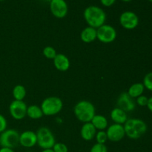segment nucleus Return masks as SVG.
Masks as SVG:
<instances>
[{
    "instance_id": "f257e3e1",
    "label": "nucleus",
    "mask_w": 152,
    "mask_h": 152,
    "mask_svg": "<svg viewBox=\"0 0 152 152\" xmlns=\"http://www.w3.org/2000/svg\"><path fill=\"white\" fill-rule=\"evenodd\" d=\"M83 16L88 25L96 29L105 24L106 21L105 10L96 5H90L86 7L83 12Z\"/></svg>"
},
{
    "instance_id": "f03ea898",
    "label": "nucleus",
    "mask_w": 152,
    "mask_h": 152,
    "mask_svg": "<svg viewBox=\"0 0 152 152\" xmlns=\"http://www.w3.org/2000/svg\"><path fill=\"white\" fill-rule=\"evenodd\" d=\"M126 136L132 140H137L147 132V125L143 120L137 118L128 119L123 125Z\"/></svg>"
},
{
    "instance_id": "7ed1b4c3",
    "label": "nucleus",
    "mask_w": 152,
    "mask_h": 152,
    "mask_svg": "<svg viewBox=\"0 0 152 152\" xmlns=\"http://www.w3.org/2000/svg\"><path fill=\"white\" fill-rule=\"evenodd\" d=\"M76 118L83 123H89L96 114V109L92 102L88 100H80L74 108Z\"/></svg>"
},
{
    "instance_id": "20e7f679",
    "label": "nucleus",
    "mask_w": 152,
    "mask_h": 152,
    "mask_svg": "<svg viewBox=\"0 0 152 152\" xmlns=\"http://www.w3.org/2000/svg\"><path fill=\"white\" fill-rule=\"evenodd\" d=\"M40 107L43 115L48 117L55 116L63 108V102L58 96H48L43 99Z\"/></svg>"
},
{
    "instance_id": "39448f33",
    "label": "nucleus",
    "mask_w": 152,
    "mask_h": 152,
    "mask_svg": "<svg viewBox=\"0 0 152 152\" xmlns=\"http://www.w3.org/2000/svg\"><path fill=\"white\" fill-rule=\"evenodd\" d=\"M37 144L42 149L52 148L56 143V139L53 132L47 127H41L37 130Z\"/></svg>"
},
{
    "instance_id": "423d86ee",
    "label": "nucleus",
    "mask_w": 152,
    "mask_h": 152,
    "mask_svg": "<svg viewBox=\"0 0 152 152\" xmlns=\"http://www.w3.org/2000/svg\"><path fill=\"white\" fill-rule=\"evenodd\" d=\"M19 134L16 129H6L0 134V146L13 149L19 145Z\"/></svg>"
},
{
    "instance_id": "0eeeda50",
    "label": "nucleus",
    "mask_w": 152,
    "mask_h": 152,
    "mask_svg": "<svg viewBox=\"0 0 152 152\" xmlns=\"http://www.w3.org/2000/svg\"><path fill=\"white\" fill-rule=\"evenodd\" d=\"M117 37V30L111 25L104 24L96 29V38L100 42L110 44L115 41Z\"/></svg>"
},
{
    "instance_id": "6e6552de",
    "label": "nucleus",
    "mask_w": 152,
    "mask_h": 152,
    "mask_svg": "<svg viewBox=\"0 0 152 152\" xmlns=\"http://www.w3.org/2000/svg\"><path fill=\"white\" fill-rule=\"evenodd\" d=\"M119 22L124 29L134 30L139 25V17L134 12L126 10L120 14Z\"/></svg>"
},
{
    "instance_id": "1a4fd4ad",
    "label": "nucleus",
    "mask_w": 152,
    "mask_h": 152,
    "mask_svg": "<svg viewBox=\"0 0 152 152\" xmlns=\"http://www.w3.org/2000/svg\"><path fill=\"white\" fill-rule=\"evenodd\" d=\"M28 105L23 100H13L9 105L10 116L16 120H23L27 116Z\"/></svg>"
},
{
    "instance_id": "9d476101",
    "label": "nucleus",
    "mask_w": 152,
    "mask_h": 152,
    "mask_svg": "<svg viewBox=\"0 0 152 152\" xmlns=\"http://www.w3.org/2000/svg\"><path fill=\"white\" fill-rule=\"evenodd\" d=\"M50 13L57 19H63L68 13V6L65 0H50Z\"/></svg>"
},
{
    "instance_id": "9b49d317",
    "label": "nucleus",
    "mask_w": 152,
    "mask_h": 152,
    "mask_svg": "<svg viewBox=\"0 0 152 152\" xmlns=\"http://www.w3.org/2000/svg\"><path fill=\"white\" fill-rule=\"evenodd\" d=\"M105 132H106L108 140L113 142H120L126 137L123 125L117 124V123H113L111 126H108Z\"/></svg>"
},
{
    "instance_id": "f8f14e48",
    "label": "nucleus",
    "mask_w": 152,
    "mask_h": 152,
    "mask_svg": "<svg viewBox=\"0 0 152 152\" xmlns=\"http://www.w3.org/2000/svg\"><path fill=\"white\" fill-rule=\"evenodd\" d=\"M117 105L118 108H121L126 113L133 111L136 108V102L131 97L127 92H123L120 94L117 100Z\"/></svg>"
},
{
    "instance_id": "ddd939ff",
    "label": "nucleus",
    "mask_w": 152,
    "mask_h": 152,
    "mask_svg": "<svg viewBox=\"0 0 152 152\" xmlns=\"http://www.w3.org/2000/svg\"><path fill=\"white\" fill-rule=\"evenodd\" d=\"M37 144V133L33 131H25L19 134V145L24 148H32Z\"/></svg>"
},
{
    "instance_id": "4468645a",
    "label": "nucleus",
    "mask_w": 152,
    "mask_h": 152,
    "mask_svg": "<svg viewBox=\"0 0 152 152\" xmlns=\"http://www.w3.org/2000/svg\"><path fill=\"white\" fill-rule=\"evenodd\" d=\"M53 61L56 69L62 72L67 71L71 67V62H70L69 58L63 53H57Z\"/></svg>"
},
{
    "instance_id": "2eb2a0df",
    "label": "nucleus",
    "mask_w": 152,
    "mask_h": 152,
    "mask_svg": "<svg viewBox=\"0 0 152 152\" xmlns=\"http://www.w3.org/2000/svg\"><path fill=\"white\" fill-rule=\"evenodd\" d=\"M96 129L91 122L83 123L80 129V136L85 141H91L95 138Z\"/></svg>"
},
{
    "instance_id": "dca6fc26",
    "label": "nucleus",
    "mask_w": 152,
    "mask_h": 152,
    "mask_svg": "<svg viewBox=\"0 0 152 152\" xmlns=\"http://www.w3.org/2000/svg\"><path fill=\"white\" fill-rule=\"evenodd\" d=\"M110 116H111V119L114 122V123L120 125H124L129 119L127 113L118 107H116L111 110Z\"/></svg>"
},
{
    "instance_id": "f3484780",
    "label": "nucleus",
    "mask_w": 152,
    "mask_h": 152,
    "mask_svg": "<svg viewBox=\"0 0 152 152\" xmlns=\"http://www.w3.org/2000/svg\"><path fill=\"white\" fill-rule=\"evenodd\" d=\"M80 39L83 42L87 43V44L94 42L95 40L97 39V38H96V29L90 26L86 27L81 31Z\"/></svg>"
},
{
    "instance_id": "a211bd4d",
    "label": "nucleus",
    "mask_w": 152,
    "mask_h": 152,
    "mask_svg": "<svg viewBox=\"0 0 152 152\" xmlns=\"http://www.w3.org/2000/svg\"><path fill=\"white\" fill-rule=\"evenodd\" d=\"M91 123L94 126L96 131H105L108 126V121L107 118L101 114H95Z\"/></svg>"
},
{
    "instance_id": "6ab92c4d",
    "label": "nucleus",
    "mask_w": 152,
    "mask_h": 152,
    "mask_svg": "<svg viewBox=\"0 0 152 152\" xmlns=\"http://www.w3.org/2000/svg\"><path fill=\"white\" fill-rule=\"evenodd\" d=\"M27 116L31 120H39L44 115L39 105H31L27 108Z\"/></svg>"
},
{
    "instance_id": "aec40b11",
    "label": "nucleus",
    "mask_w": 152,
    "mask_h": 152,
    "mask_svg": "<svg viewBox=\"0 0 152 152\" xmlns=\"http://www.w3.org/2000/svg\"><path fill=\"white\" fill-rule=\"evenodd\" d=\"M144 90H145V87H144L142 83H136L132 84V86L129 87L127 93L129 94V95L131 97H132L133 99H134V98L137 99V98L139 97L140 96L142 95Z\"/></svg>"
},
{
    "instance_id": "412c9836",
    "label": "nucleus",
    "mask_w": 152,
    "mask_h": 152,
    "mask_svg": "<svg viewBox=\"0 0 152 152\" xmlns=\"http://www.w3.org/2000/svg\"><path fill=\"white\" fill-rule=\"evenodd\" d=\"M13 96L15 100L22 101L26 96V89L22 85H16L13 88Z\"/></svg>"
},
{
    "instance_id": "4be33fe9",
    "label": "nucleus",
    "mask_w": 152,
    "mask_h": 152,
    "mask_svg": "<svg viewBox=\"0 0 152 152\" xmlns=\"http://www.w3.org/2000/svg\"><path fill=\"white\" fill-rule=\"evenodd\" d=\"M42 53L45 58L48 59H53L57 54L56 49L52 46H46L43 48Z\"/></svg>"
},
{
    "instance_id": "5701e85b",
    "label": "nucleus",
    "mask_w": 152,
    "mask_h": 152,
    "mask_svg": "<svg viewBox=\"0 0 152 152\" xmlns=\"http://www.w3.org/2000/svg\"><path fill=\"white\" fill-rule=\"evenodd\" d=\"M95 139H96L97 143L105 144V142L108 140L105 131H98V132H96V135H95Z\"/></svg>"
},
{
    "instance_id": "b1692460",
    "label": "nucleus",
    "mask_w": 152,
    "mask_h": 152,
    "mask_svg": "<svg viewBox=\"0 0 152 152\" xmlns=\"http://www.w3.org/2000/svg\"><path fill=\"white\" fill-rule=\"evenodd\" d=\"M143 86L145 88L152 91V72H149L144 77Z\"/></svg>"
},
{
    "instance_id": "393cba45",
    "label": "nucleus",
    "mask_w": 152,
    "mask_h": 152,
    "mask_svg": "<svg viewBox=\"0 0 152 152\" xmlns=\"http://www.w3.org/2000/svg\"><path fill=\"white\" fill-rule=\"evenodd\" d=\"M53 152H68V148L63 142H56L52 148Z\"/></svg>"
},
{
    "instance_id": "a878e982",
    "label": "nucleus",
    "mask_w": 152,
    "mask_h": 152,
    "mask_svg": "<svg viewBox=\"0 0 152 152\" xmlns=\"http://www.w3.org/2000/svg\"><path fill=\"white\" fill-rule=\"evenodd\" d=\"M90 152H108V148L105 144L96 142L91 148Z\"/></svg>"
},
{
    "instance_id": "bb28decb",
    "label": "nucleus",
    "mask_w": 152,
    "mask_h": 152,
    "mask_svg": "<svg viewBox=\"0 0 152 152\" xmlns=\"http://www.w3.org/2000/svg\"><path fill=\"white\" fill-rule=\"evenodd\" d=\"M148 98L147 96H144V95H141L139 97L137 98L136 99V104H137L139 106L144 107L147 106V104H148Z\"/></svg>"
},
{
    "instance_id": "cd10ccee",
    "label": "nucleus",
    "mask_w": 152,
    "mask_h": 152,
    "mask_svg": "<svg viewBox=\"0 0 152 152\" xmlns=\"http://www.w3.org/2000/svg\"><path fill=\"white\" fill-rule=\"evenodd\" d=\"M7 120H6V118L2 115V114H0V134L2 133L4 131H5L6 129H7Z\"/></svg>"
},
{
    "instance_id": "c85d7f7f",
    "label": "nucleus",
    "mask_w": 152,
    "mask_h": 152,
    "mask_svg": "<svg viewBox=\"0 0 152 152\" xmlns=\"http://www.w3.org/2000/svg\"><path fill=\"white\" fill-rule=\"evenodd\" d=\"M99 1H100L102 5H103L104 7H109L114 5L117 0H99Z\"/></svg>"
},
{
    "instance_id": "c756f323",
    "label": "nucleus",
    "mask_w": 152,
    "mask_h": 152,
    "mask_svg": "<svg viewBox=\"0 0 152 152\" xmlns=\"http://www.w3.org/2000/svg\"><path fill=\"white\" fill-rule=\"evenodd\" d=\"M147 108H148L150 111L152 112V96L151 98H148V104H147Z\"/></svg>"
},
{
    "instance_id": "7c9ffc66",
    "label": "nucleus",
    "mask_w": 152,
    "mask_h": 152,
    "mask_svg": "<svg viewBox=\"0 0 152 152\" xmlns=\"http://www.w3.org/2000/svg\"><path fill=\"white\" fill-rule=\"evenodd\" d=\"M0 152H15L13 149L9 148H0Z\"/></svg>"
},
{
    "instance_id": "2f4dec72",
    "label": "nucleus",
    "mask_w": 152,
    "mask_h": 152,
    "mask_svg": "<svg viewBox=\"0 0 152 152\" xmlns=\"http://www.w3.org/2000/svg\"><path fill=\"white\" fill-rule=\"evenodd\" d=\"M41 152H53L52 148H48V149H42Z\"/></svg>"
},
{
    "instance_id": "473e14b6",
    "label": "nucleus",
    "mask_w": 152,
    "mask_h": 152,
    "mask_svg": "<svg viewBox=\"0 0 152 152\" xmlns=\"http://www.w3.org/2000/svg\"><path fill=\"white\" fill-rule=\"evenodd\" d=\"M56 122H58V123H62V120H60V119H58V118H56Z\"/></svg>"
},
{
    "instance_id": "72a5a7b5",
    "label": "nucleus",
    "mask_w": 152,
    "mask_h": 152,
    "mask_svg": "<svg viewBox=\"0 0 152 152\" xmlns=\"http://www.w3.org/2000/svg\"><path fill=\"white\" fill-rule=\"evenodd\" d=\"M121 1H124V2H129V1H131L132 0H121Z\"/></svg>"
},
{
    "instance_id": "f704fd0d",
    "label": "nucleus",
    "mask_w": 152,
    "mask_h": 152,
    "mask_svg": "<svg viewBox=\"0 0 152 152\" xmlns=\"http://www.w3.org/2000/svg\"><path fill=\"white\" fill-rule=\"evenodd\" d=\"M148 1H149L150 2H152V0H148Z\"/></svg>"
},
{
    "instance_id": "c9c22d12",
    "label": "nucleus",
    "mask_w": 152,
    "mask_h": 152,
    "mask_svg": "<svg viewBox=\"0 0 152 152\" xmlns=\"http://www.w3.org/2000/svg\"><path fill=\"white\" fill-rule=\"evenodd\" d=\"M4 1V0H0V1Z\"/></svg>"
}]
</instances>
